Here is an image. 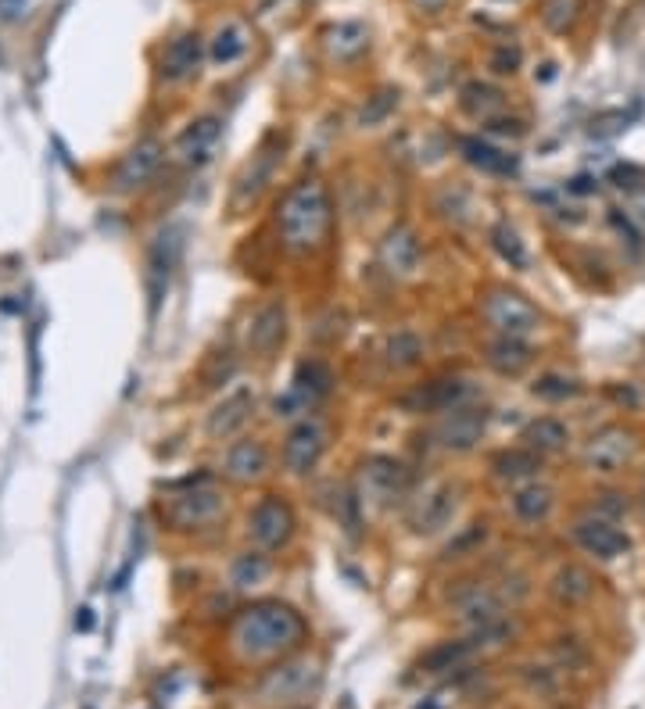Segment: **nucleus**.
<instances>
[{
	"instance_id": "nucleus-1",
	"label": "nucleus",
	"mask_w": 645,
	"mask_h": 709,
	"mask_svg": "<svg viewBox=\"0 0 645 709\" xmlns=\"http://www.w3.org/2000/svg\"><path fill=\"white\" fill-rule=\"evenodd\" d=\"M312 638L309 620L280 598H255L233 613L226 627V649L244 667H273L298 656Z\"/></svg>"
},
{
	"instance_id": "nucleus-2",
	"label": "nucleus",
	"mask_w": 645,
	"mask_h": 709,
	"mask_svg": "<svg viewBox=\"0 0 645 709\" xmlns=\"http://www.w3.org/2000/svg\"><path fill=\"white\" fill-rule=\"evenodd\" d=\"M273 230L280 248L291 255H316L327 248L330 230H334V201H330L327 183L319 176L291 183L276 201Z\"/></svg>"
},
{
	"instance_id": "nucleus-3",
	"label": "nucleus",
	"mask_w": 645,
	"mask_h": 709,
	"mask_svg": "<svg viewBox=\"0 0 645 709\" xmlns=\"http://www.w3.org/2000/svg\"><path fill=\"white\" fill-rule=\"evenodd\" d=\"M319 684H323V667L298 652L266 667V674L255 684V699L266 709H301L319 692Z\"/></svg>"
},
{
	"instance_id": "nucleus-4",
	"label": "nucleus",
	"mask_w": 645,
	"mask_h": 709,
	"mask_svg": "<svg viewBox=\"0 0 645 709\" xmlns=\"http://www.w3.org/2000/svg\"><path fill=\"white\" fill-rule=\"evenodd\" d=\"M223 513H226V498L208 473L180 480V484L162 498V520L169 523L172 530L212 527V523H219Z\"/></svg>"
},
{
	"instance_id": "nucleus-5",
	"label": "nucleus",
	"mask_w": 645,
	"mask_h": 709,
	"mask_svg": "<svg viewBox=\"0 0 645 709\" xmlns=\"http://www.w3.org/2000/svg\"><path fill=\"white\" fill-rule=\"evenodd\" d=\"M244 534H248L251 548L258 552H284L287 545L294 541L298 534V513H294V505L287 502V495H262L255 505L248 509V520H244Z\"/></svg>"
},
{
	"instance_id": "nucleus-6",
	"label": "nucleus",
	"mask_w": 645,
	"mask_h": 709,
	"mask_svg": "<svg viewBox=\"0 0 645 709\" xmlns=\"http://www.w3.org/2000/svg\"><path fill=\"white\" fill-rule=\"evenodd\" d=\"M448 609L466 631H484V627L502 624L506 616V598H502L499 584H488L481 577H463L448 588Z\"/></svg>"
},
{
	"instance_id": "nucleus-7",
	"label": "nucleus",
	"mask_w": 645,
	"mask_h": 709,
	"mask_svg": "<svg viewBox=\"0 0 645 709\" xmlns=\"http://www.w3.org/2000/svg\"><path fill=\"white\" fill-rule=\"evenodd\" d=\"M284 151H287V133L273 129L262 137V144L255 147V154L248 158V165L241 169L237 183H233V194H230V208L233 212H244L258 201V197L266 194V187L276 180V169L284 165Z\"/></svg>"
},
{
	"instance_id": "nucleus-8",
	"label": "nucleus",
	"mask_w": 645,
	"mask_h": 709,
	"mask_svg": "<svg viewBox=\"0 0 645 709\" xmlns=\"http://www.w3.org/2000/svg\"><path fill=\"white\" fill-rule=\"evenodd\" d=\"M481 319L499 337H531L542 326V312L513 287H488L481 294Z\"/></svg>"
},
{
	"instance_id": "nucleus-9",
	"label": "nucleus",
	"mask_w": 645,
	"mask_h": 709,
	"mask_svg": "<svg viewBox=\"0 0 645 709\" xmlns=\"http://www.w3.org/2000/svg\"><path fill=\"white\" fill-rule=\"evenodd\" d=\"M409 491V470L391 455H370L359 466V502L373 509H391Z\"/></svg>"
},
{
	"instance_id": "nucleus-10",
	"label": "nucleus",
	"mask_w": 645,
	"mask_h": 709,
	"mask_svg": "<svg viewBox=\"0 0 645 709\" xmlns=\"http://www.w3.org/2000/svg\"><path fill=\"white\" fill-rule=\"evenodd\" d=\"M635 452H638L635 430L620 427V423H610V427L595 430V434L588 437L581 459H585L588 470L599 473V477H613V473H620L631 459H635Z\"/></svg>"
},
{
	"instance_id": "nucleus-11",
	"label": "nucleus",
	"mask_w": 645,
	"mask_h": 709,
	"mask_svg": "<svg viewBox=\"0 0 645 709\" xmlns=\"http://www.w3.org/2000/svg\"><path fill=\"white\" fill-rule=\"evenodd\" d=\"M327 427L312 416H301L284 437V470L294 473V477H309L312 470L319 466V459L327 455Z\"/></svg>"
},
{
	"instance_id": "nucleus-12",
	"label": "nucleus",
	"mask_w": 645,
	"mask_h": 709,
	"mask_svg": "<svg viewBox=\"0 0 645 709\" xmlns=\"http://www.w3.org/2000/svg\"><path fill=\"white\" fill-rule=\"evenodd\" d=\"M223 144V119L219 115H198V119L183 126V133L172 144V162L183 169H205Z\"/></svg>"
},
{
	"instance_id": "nucleus-13",
	"label": "nucleus",
	"mask_w": 645,
	"mask_h": 709,
	"mask_svg": "<svg viewBox=\"0 0 645 709\" xmlns=\"http://www.w3.org/2000/svg\"><path fill=\"white\" fill-rule=\"evenodd\" d=\"M162 158H165L162 140H140V144H133L112 169L108 190L112 194H137L140 187H147V183L155 180Z\"/></svg>"
},
{
	"instance_id": "nucleus-14",
	"label": "nucleus",
	"mask_w": 645,
	"mask_h": 709,
	"mask_svg": "<svg viewBox=\"0 0 645 709\" xmlns=\"http://www.w3.org/2000/svg\"><path fill=\"white\" fill-rule=\"evenodd\" d=\"M570 538H574V545L581 548L585 556H595V559H602V563L620 559L631 548L628 534L617 527V520H606V516H599V513H588V516H581V520H574Z\"/></svg>"
},
{
	"instance_id": "nucleus-15",
	"label": "nucleus",
	"mask_w": 645,
	"mask_h": 709,
	"mask_svg": "<svg viewBox=\"0 0 645 709\" xmlns=\"http://www.w3.org/2000/svg\"><path fill=\"white\" fill-rule=\"evenodd\" d=\"M488 430V409L484 405H456V409H448L438 423V445L445 452H456V455H466L477 448V441L484 437Z\"/></svg>"
},
{
	"instance_id": "nucleus-16",
	"label": "nucleus",
	"mask_w": 645,
	"mask_h": 709,
	"mask_svg": "<svg viewBox=\"0 0 645 709\" xmlns=\"http://www.w3.org/2000/svg\"><path fill=\"white\" fill-rule=\"evenodd\" d=\"M287 337V305L280 298L266 301V305L255 308V316L248 319V330H244V348L255 355V359H273V351L284 344Z\"/></svg>"
},
{
	"instance_id": "nucleus-17",
	"label": "nucleus",
	"mask_w": 645,
	"mask_h": 709,
	"mask_svg": "<svg viewBox=\"0 0 645 709\" xmlns=\"http://www.w3.org/2000/svg\"><path fill=\"white\" fill-rule=\"evenodd\" d=\"M466 402H470V384H466L463 376H434V380L413 387L402 398V405L409 412H441V416Z\"/></svg>"
},
{
	"instance_id": "nucleus-18",
	"label": "nucleus",
	"mask_w": 645,
	"mask_h": 709,
	"mask_svg": "<svg viewBox=\"0 0 645 709\" xmlns=\"http://www.w3.org/2000/svg\"><path fill=\"white\" fill-rule=\"evenodd\" d=\"M377 255H380V265H384L391 276H413L423 262V244H420V237H416L413 226L395 223L384 237H380Z\"/></svg>"
},
{
	"instance_id": "nucleus-19",
	"label": "nucleus",
	"mask_w": 645,
	"mask_h": 709,
	"mask_svg": "<svg viewBox=\"0 0 645 709\" xmlns=\"http://www.w3.org/2000/svg\"><path fill=\"white\" fill-rule=\"evenodd\" d=\"M255 405H258V398L251 387H237V391H230L223 402L208 412V423H205L208 437H212V441H230V437H237L244 427H248V419L255 416Z\"/></svg>"
},
{
	"instance_id": "nucleus-20",
	"label": "nucleus",
	"mask_w": 645,
	"mask_h": 709,
	"mask_svg": "<svg viewBox=\"0 0 645 709\" xmlns=\"http://www.w3.org/2000/svg\"><path fill=\"white\" fill-rule=\"evenodd\" d=\"M269 473V448L258 441V437H241V441H233L223 455V477L233 480V484H258V480H266Z\"/></svg>"
},
{
	"instance_id": "nucleus-21",
	"label": "nucleus",
	"mask_w": 645,
	"mask_h": 709,
	"mask_svg": "<svg viewBox=\"0 0 645 709\" xmlns=\"http://www.w3.org/2000/svg\"><path fill=\"white\" fill-rule=\"evenodd\" d=\"M201 61H205V40L198 33H180L158 54V76L165 83H183V79L198 76Z\"/></svg>"
},
{
	"instance_id": "nucleus-22",
	"label": "nucleus",
	"mask_w": 645,
	"mask_h": 709,
	"mask_svg": "<svg viewBox=\"0 0 645 709\" xmlns=\"http://www.w3.org/2000/svg\"><path fill=\"white\" fill-rule=\"evenodd\" d=\"M509 513L524 527H538L556 513V487L542 484V480H527L509 495Z\"/></svg>"
},
{
	"instance_id": "nucleus-23",
	"label": "nucleus",
	"mask_w": 645,
	"mask_h": 709,
	"mask_svg": "<svg viewBox=\"0 0 645 709\" xmlns=\"http://www.w3.org/2000/svg\"><path fill=\"white\" fill-rule=\"evenodd\" d=\"M459 154H463V162L470 165V169L484 172V176L509 180V176L520 172V158H516V154L502 151V147L488 144V140L481 137H459Z\"/></svg>"
},
{
	"instance_id": "nucleus-24",
	"label": "nucleus",
	"mask_w": 645,
	"mask_h": 709,
	"mask_svg": "<svg viewBox=\"0 0 645 709\" xmlns=\"http://www.w3.org/2000/svg\"><path fill=\"white\" fill-rule=\"evenodd\" d=\"M456 487L452 484H438L430 487L427 495H423V502L416 505V513L409 516V523H413L416 534H438V530H445L448 523H452V516H456Z\"/></svg>"
},
{
	"instance_id": "nucleus-25",
	"label": "nucleus",
	"mask_w": 645,
	"mask_h": 709,
	"mask_svg": "<svg viewBox=\"0 0 645 709\" xmlns=\"http://www.w3.org/2000/svg\"><path fill=\"white\" fill-rule=\"evenodd\" d=\"M592 595H595V577H592V570H588V566L563 563L556 573H552L549 598L556 602V606H563V609L585 606Z\"/></svg>"
},
{
	"instance_id": "nucleus-26",
	"label": "nucleus",
	"mask_w": 645,
	"mask_h": 709,
	"mask_svg": "<svg viewBox=\"0 0 645 709\" xmlns=\"http://www.w3.org/2000/svg\"><path fill=\"white\" fill-rule=\"evenodd\" d=\"M484 362L499 376H520L527 366L534 362V348L524 341V337H491L484 344Z\"/></svg>"
},
{
	"instance_id": "nucleus-27",
	"label": "nucleus",
	"mask_w": 645,
	"mask_h": 709,
	"mask_svg": "<svg viewBox=\"0 0 645 709\" xmlns=\"http://www.w3.org/2000/svg\"><path fill=\"white\" fill-rule=\"evenodd\" d=\"M545 470V455L531 452V448H502V452L491 455V473L499 480H509V484H520V480H538Z\"/></svg>"
},
{
	"instance_id": "nucleus-28",
	"label": "nucleus",
	"mask_w": 645,
	"mask_h": 709,
	"mask_svg": "<svg viewBox=\"0 0 645 709\" xmlns=\"http://www.w3.org/2000/svg\"><path fill=\"white\" fill-rule=\"evenodd\" d=\"M330 387H334V376H330V369L323 366V362H316V359L298 362L294 380H291V394L298 398L301 405H305V412H309L319 398H327Z\"/></svg>"
},
{
	"instance_id": "nucleus-29",
	"label": "nucleus",
	"mask_w": 645,
	"mask_h": 709,
	"mask_svg": "<svg viewBox=\"0 0 645 709\" xmlns=\"http://www.w3.org/2000/svg\"><path fill=\"white\" fill-rule=\"evenodd\" d=\"M459 108H463L466 115H473V119L491 122L506 112V94H502L499 86L473 79V83H466L463 90H459Z\"/></svg>"
},
{
	"instance_id": "nucleus-30",
	"label": "nucleus",
	"mask_w": 645,
	"mask_h": 709,
	"mask_svg": "<svg viewBox=\"0 0 645 709\" xmlns=\"http://www.w3.org/2000/svg\"><path fill=\"white\" fill-rule=\"evenodd\" d=\"M520 441H524V448H531V452H538V455L563 452L567 441H570V427L556 416H538L524 427Z\"/></svg>"
},
{
	"instance_id": "nucleus-31",
	"label": "nucleus",
	"mask_w": 645,
	"mask_h": 709,
	"mask_svg": "<svg viewBox=\"0 0 645 709\" xmlns=\"http://www.w3.org/2000/svg\"><path fill=\"white\" fill-rule=\"evenodd\" d=\"M269 573H273L269 552L248 548V552H241V556H233V563H230V588L233 591H251V588H258V584H266Z\"/></svg>"
},
{
	"instance_id": "nucleus-32",
	"label": "nucleus",
	"mask_w": 645,
	"mask_h": 709,
	"mask_svg": "<svg viewBox=\"0 0 645 709\" xmlns=\"http://www.w3.org/2000/svg\"><path fill=\"white\" fill-rule=\"evenodd\" d=\"M370 47V33L359 22H337L327 29V51L337 61H355L362 51Z\"/></svg>"
},
{
	"instance_id": "nucleus-33",
	"label": "nucleus",
	"mask_w": 645,
	"mask_h": 709,
	"mask_svg": "<svg viewBox=\"0 0 645 709\" xmlns=\"http://www.w3.org/2000/svg\"><path fill=\"white\" fill-rule=\"evenodd\" d=\"M248 54V29L241 22H226V26L215 29L212 43H208V58L215 65H233V61H241Z\"/></svg>"
},
{
	"instance_id": "nucleus-34",
	"label": "nucleus",
	"mask_w": 645,
	"mask_h": 709,
	"mask_svg": "<svg viewBox=\"0 0 645 709\" xmlns=\"http://www.w3.org/2000/svg\"><path fill=\"white\" fill-rule=\"evenodd\" d=\"M473 652H477V645H473L470 638L441 641V645H434L430 652H423L420 670H423V674H445V670H456L459 663H466Z\"/></svg>"
},
{
	"instance_id": "nucleus-35",
	"label": "nucleus",
	"mask_w": 645,
	"mask_h": 709,
	"mask_svg": "<svg viewBox=\"0 0 645 709\" xmlns=\"http://www.w3.org/2000/svg\"><path fill=\"white\" fill-rule=\"evenodd\" d=\"M488 240H491V248H495V255H499L502 262L509 265V269H527V265H531L527 244L520 240V233H516L509 223H495V226H491Z\"/></svg>"
},
{
	"instance_id": "nucleus-36",
	"label": "nucleus",
	"mask_w": 645,
	"mask_h": 709,
	"mask_svg": "<svg viewBox=\"0 0 645 709\" xmlns=\"http://www.w3.org/2000/svg\"><path fill=\"white\" fill-rule=\"evenodd\" d=\"M384 362L391 369H413V366H420V362H423V341L413 334V330H398V334L387 337Z\"/></svg>"
},
{
	"instance_id": "nucleus-37",
	"label": "nucleus",
	"mask_w": 645,
	"mask_h": 709,
	"mask_svg": "<svg viewBox=\"0 0 645 709\" xmlns=\"http://www.w3.org/2000/svg\"><path fill=\"white\" fill-rule=\"evenodd\" d=\"M172 273V240L158 237V244L151 248V258H147V287H151V305H158L165 294V283H169Z\"/></svg>"
},
{
	"instance_id": "nucleus-38",
	"label": "nucleus",
	"mask_w": 645,
	"mask_h": 709,
	"mask_svg": "<svg viewBox=\"0 0 645 709\" xmlns=\"http://www.w3.org/2000/svg\"><path fill=\"white\" fill-rule=\"evenodd\" d=\"M531 394L542 398V402H570V398L581 394V380H574L567 373H542L531 384Z\"/></svg>"
},
{
	"instance_id": "nucleus-39",
	"label": "nucleus",
	"mask_w": 645,
	"mask_h": 709,
	"mask_svg": "<svg viewBox=\"0 0 645 709\" xmlns=\"http://www.w3.org/2000/svg\"><path fill=\"white\" fill-rule=\"evenodd\" d=\"M581 18V0H542V26L549 33H570Z\"/></svg>"
},
{
	"instance_id": "nucleus-40",
	"label": "nucleus",
	"mask_w": 645,
	"mask_h": 709,
	"mask_svg": "<svg viewBox=\"0 0 645 709\" xmlns=\"http://www.w3.org/2000/svg\"><path fill=\"white\" fill-rule=\"evenodd\" d=\"M395 104H398V90H377V94L370 97V101L362 104V112H359V126H377V122H384L387 115L395 112Z\"/></svg>"
},
{
	"instance_id": "nucleus-41",
	"label": "nucleus",
	"mask_w": 645,
	"mask_h": 709,
	"mask_svg": "<svg viewBox=\"0 0 645 709\" xmlns=\"http://www.w3.org/2000/svg\"><path fill=\"white\" fill-rule=\"evenodd\" d=\"M628 509H631V502L624 491H599L592 502V513L606 516V520H620V516H628Z\"/></svg>"
},
{
	"instance_id": "nucleus-42",
	"label": "nucleus",
	"mask_w": 645,
	"mask_h": 709,
	"mask_svg": "<svg viewBox=\"0 0 645 709\" xmlns=\"http://www.w3.org/2000/svg\"><path fill=\"white\" fill-rule=\"evenodd\" d=\"M491 72L495 76H513L516 69H520V47H509V43H502V47H495L488 58Z\"/></svg>"
},
{
	"instance_id": "nucleus-43",
	"label": "nucleus",
	"mask_w": 645,
	"mask_h": 709,
	"mask_svg": "<svg viewBox=\"0 0 645 709\" xmlns=\"http://www.w3.org/2000/svg\"><path fill=\"white\" fill-rule=\"evenodd\" d=\"M233 369H237V362H233V355L226 351V359H208V366L201 369V380H205V387H223L233 376Z\"/></svg>"
},
{
	"instance_id": "nucleus-44",
	"label": "nucleus",
	"mask_w": 645,
	"mask_h": 709,
	"mask_svg": "<svg viewBox=\"0 0 645 709\" xmlns=\"http://www.w3.org/2000/svg\"><path fill=\"white\" fill-rule=\"evenodd\" d=\"M610 180H613V187L628 190V194H638V190H645V169H635V165H617Z\"/></svg>"
},
{
	"instance_id": "nucleus-45",
	"label": "nucleus",
	"mask_w": 645,
	"mask_h": 709,
	"mask_svg": "<svg viewBox=\"0 0 645 709\" xmlns=\"http://www.w3.org/2000/svg\"><path fill=\"white\" fill-rule=\"evenodd\" d=\"M610 226L620 233V237H628V244H631V251H642V233L635 230V223H631V215L628 212H620V208H610Z\"/></svg>"
},
{
	"instance_id": "nucleus-46",
	"label": "nucleus",
	"mask_w": 645,
	"mask_h": 709,
	"mask_svg": "<svg viewBox=\"0 0 645 709\" xmlns=\"http://www.w3.org/2000/svg\"><path fill=\"white\" fill-rule=\"evenodd\" d=\"M606 394H610L620 409H642V391H638L631 380H624V384H610V391Z\"/></svg>"
},
{
	"instance_id": "nucleus-47",
	"label": "nucleus",
	"mask_w": 645,
	"mask_h": 709,
	"mask_svg": "<svg viewBox=\"0 0 645 709\" xmlns=\"http://www.w3.org/2000/svg\"><path fill=\"white\" fill-rule=\"evenodd\" d=\"M488 129H491V133H502V137H513V140L527 137V122H524V119H506V115L491 119Z\"/></svg>"
},
{
	"instance_id": "nucleus-48",
	"label": "nucleus",
	"mask_w": 645,
	"mask_h": 709,
	"mask_svg": "<svg viewBox=\"0 0 645 709\" xmlns=\"http://www.w3.org/2000/svg\"><path fill=\"white\" fill-rule=\"evenodd\" d=\"M26 4H29V0H0V26L18 22V18L26 15Z\"/></svg>"
},
{
	"instance_id": "nucleus-49",
	"label": "nucleus",
	"mask_w": 645,
	"mask_h": 709,
	"mask_svg": "<svg viewBox=\"0 0 645 709\" xmlns=\"http://www.w3.org/2000/svg\"><path fill=\"white\" fill-rule=\"evenodd\" d=\"M416 11H423V15H438V11L448 8V0H413Z\"/></svg>"
},
{
	"instance_id": "nucleus-50",
	"label": "nucleus",
	"mask_w": 645,
	"mask_h": 709,
	"mask_svg": "<svg viewBox=\"0 0 645 709\" xmlns=\"http://www.w3.org/2000/svg\"><path fill=\"white\" fill-rule=\"evenodd\" d=\"M570 190H574V194H595V190H599V183H595L592 176H577V180L570 183Z\"/></svg>"
},
{
	"instance_id": "nucleus-51",
	"label": "nucleus",
	"mask_w": 645,
	"mask_h": 709,
	"mask_svg": "<svg viewBox=\"0 0 645 709\" xmlns=\"http://www.w3.org/2000/svg\"><path fill=\"white\" fill-rule=\"evenodd\" d=\"M273 4H276V0H262V11H269Z\"/></svg>"
}]
</instances>
